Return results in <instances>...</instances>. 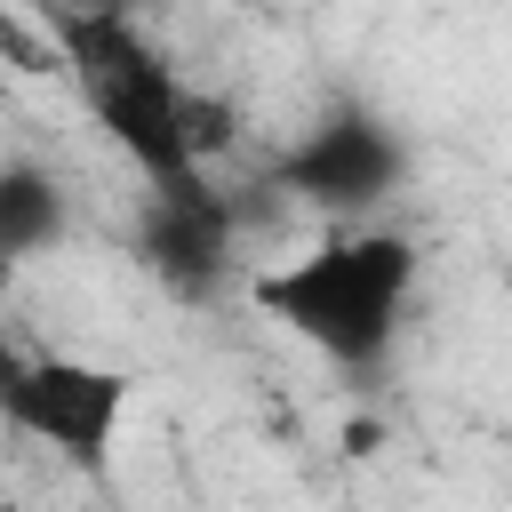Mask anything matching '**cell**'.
I'll return each mask as SVG.
<instances>
[{
	"label": "cell",
	"mask_w": 512,
	"mask_h": 512,
	"mask_svg": "<svg viewBox=\"0 0 512 512\" xmlns=\"http://www.w3.org/2000/svg\"><path fill=\"white\" fill-rule=\"evenodd\" d=\"M416 280H424V248L392 224H360V232H328L320 248L256 272L248 296L320 360L376 368L416 304Z\"/></svg>",
	"instance_id": "cell-1"
},
{
	"label": "cell",
	"mask_w": 512,
	"mask_h": 512,
	"mask_svg": "<svg viewBox=\"0 0 512 512\" xmlns=\"http://www.w3.org/2000/svg\"><path fill=\"white\" fill-rule=\"evenodd\" d=\"M40 8H120V16H136L144 0H40Z\"/></svg>",
	"instance_id": "cell-9"
},
{
	"label": "cell",
	"mask_w": 512,
	"mask_h": 512,
	"mask_svg": "<svg viewBox=\"0 0 512 512\" xmlns=\"http://www.w3.org/2000/svg\"><path fill=\"white\" fill-rule=\"evenodd\" d=\"M136 376L112 360H80V352H16L8 384H0V424L56 448L72 472L104 480L112 472V440L128 424Z\"/></svg>",
	"instance_id": "cell-3"
},
{
	"label": "cell",
	"mask_w": 512,
	"mask_h": 512,
	"mask_svg": "<svg viewBox=\"0 0 512 512\" xmlns=\"http://www.w3.org/2000/svg\"><path fill=\"white\" fill-rule=\"evenodd\" d=\"M400 176H408L400 136H392L376 112H352V104L328 112L320 128H304V144L280 152V168H272L280 192H296L304 208H328V216H360V208H376Z\"/></svg>",
	"instance_id": "cell-4"
},
{
	"label": "cell",
	"mask_w": 512,
	"mask_h": 512,
	"mask_svg": "<svg viewBox=\"0 0 512 512\" xmlns=\"http://www.w3.org/2000/svg\"><path fill=\"white\" fill-rule=\"evenodd\" d=\"M0 56H8L16 72H56V48H48V32H24L8 8H0Z\"/></svg>",
	"instance_id": "cell-8"
},
{
	"label": "cell",
	"mask_w": 512,
	"mask_h": 512,
	"mask_svg": "<svg viewBox=\"0 0 512 512\" xmlns=\"http://www.w3.org/2000/svg\"><path fill=\"white\" fill-rule=\"evenodd\" d=\"M176 128H184L192 168H208L216 152L240 144V104H232V96H208V88H184V96H176Z\"/></svg>",
	"instance_id": "cell-7"
},
{
	"label": "cell",
	"mask_w": 512,
	"mask_h": 512,
	"mask_svg": "<svg viewBox=\"0 0 512 512\" xmlns=\"http://www.w3.org/2000/svg\"><path fill=\"white\" fill-rule=\"evenodd\" d=\"M8 368H16V352H8V344H0V384H8Z\"/></svg>",
	"instance_id": "cell-10"
},
{
	"label": "cell",
	"mask_w": 512,
	"mask_h": 512,
	"mask_svg": "<svg viewBox=\"0 0 512 512\" xmlns=\"http://www.w3.org/2000/svg\"><path fill=\"white\" fill-rule=\"evenodd\" d=\"M48 48H56V72H72L88 120L144 168V184L192 176V152H184V128H176L184 80L168 72V56L144 40L136 16H120V8H48Z\"/></svg>",
	"instance_id": "cell-2"
},
{
	"label": "cell",
	"mask_w": 512,
	"mask_h": 512,
	"mask_svg": "<svg viewBox=\"0 0 512 512\" xmlns=\"http://www.w3.org/2000/svg\"><path fill=\"white\" fill-rule=\"evenodd\" d=\"M64 240V184L32 160H0V264H24Z\"/></svg>",
	"instance_id": "cell-6"
},
{
	"label": "cell",
	"mask_w": 512,
	"mask_h": 512,
	"mask_svg": "<svg viewBox=\"0 0 512 512\" xmlns=\"http://www.w3.org/2000/svg\"><path fill=\"white\" fill-rule=\"evenodd\" d=\"M136 256L176 296H216V280L232 272V200L200 168L176 184H152L144 224H136Z\"/></svg>",
	"instance_id": "cell-5"
}]
</instances>
